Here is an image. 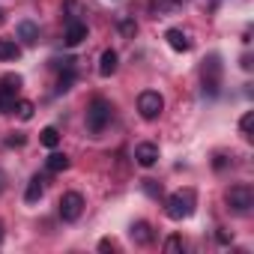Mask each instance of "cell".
<instances>
[{"instance_id": "5b68a950", "label": "cell", "mask_w": 254, "mask_h": 254, "mask_svg": "<svg viewBox=\"0 0 254 254\" xmlns=\"http://www.w3.org/2000/svg\"><path fill=\"white\" fill-rule=\"evenodd\" d=\"M18 90H21V78L18 75H3V78H0V114L15 111Z\"/></svg>"}, {"instance_id": "9c48e42d", "label": "cell", "mask_w": 254, "mask_h": 254, "mask_svg": "<svg viewBox=\"0 0 254 254\" xmlns=\"http://www.w3.org/2000/svg\"><path fill=\"white\" fill-rule=\"evenodd\" d=\"M135 162H138L141 168H153V165L159 162V147H156L153 141L138 144V147H135Z\"/></svg>"}, {"instance_id": "ac0fdd59", "label": "cell", "mask_w": 254, "mask_h": 254, "mask_svg": "<svg viewBox=\"0 0 254 254\" xmlns=\"http://www.w3.org/2000/svg\"><path fill=\"white\" fill-rule=\"evenodd\" d=\"M39 141H42L48 150H54V147L60 144V132L54 129V126H45V129H42V135H39Z\"/></svg>"}, {"instance_id": "603a6c76", "label": "cell", "mask_w": 254, "mask_h": 254, "mask_svg": "<svg viewBox=\"0 0 254 254\" xmlns=\"http://www.w3.org/2000/svg\"><path fill=\"white\" fill-rule=\"evenodd\" d=\"M251 126H254V111H248V114L239 120V132H242L245 138H251Z\"/></svg>"}, {"instance_id": "484cf974", "label": "cell", "mask_w": 254, "mask_h": 254, "mask_svg": "<svg viewBox=\"0 0 254 254\" xmlns=\"http://www.w3.org/2000/svg\"><path fill=\"white\" fill-rule=\"evenodd\" d=\"M24 144V135H9L6 138V147H21Z\"/></svg>"}, {"instance_id": "8fae6325", "label": "cell", "mask_w": 254, "mask_h": 254, "mask_svg": "<svg viewBox=\"0 0 254 254\" xmlns=\"http://www.w3.org/2000/svg\"><path fill=\"white\" fill-rule=\"evenodd\" d=\"M183 6V0H150V15H156V18H162V15H168V12H177Z\"/></svg>"}, {"instance_id": "d4e9b609", "label": "cell", "mask_w": 254, "mask_h": 254, "mask_svg": "<svg viewBox=\"0 0 254 254\" xmlns=\"http://www.w3.org/2000/svg\"><path fill=\"white\" fill-rule=\"evenodd\" d=\"M54 66H57L60 72H63V69H75V60H72V57H63V60H54Z\"/></svg>"}, {"instance_id": "cb8c5ba5", "label": "cell", "mask_w": 254, "mask_h": 254, "mask_svg": "<svg viewBox=\"0 0 254 254\" xmlns=\"http://www.w3.org/2000/svg\"><path fill=\"white\" fill-rule=\"evenodd\" d=\"M144 191H147L150 197H162V186H159L156 180H144Z\"/></svg>"}, {"instance_id": "30bf717a", "label": "cell", "mask_w": 254, "mask_h": 254, "mask_svg": "<svg viewBox=\"0 0 254 254\" xmlns=\"http://www.w3.org/2000/svg\"><path fill=\"white\" fill-rule=\"evenodd\" d=\"M129 236H132L135 245H150V242H153V227H150L147 221H135V224L129 227Z\"/></svg>"}, {"instance_id": "f1b7e54d", "label": "cell", "mask_w": 254, "mask_h": 254, "mask_svg": "<svg viewBox=\"0 0 254 254\" xmlns=\"http://www.w3.org/2000/svg\"><path fill=\"white\" fill-rule=\"evenodd\" d=\"M111 248H117L114 239H102V242H99V251H111Z\"/></svg>"}, {"instance_id": "f546056e", "label": "cell", "mask_w": 254, "mask_h": 254, "mask_svg": "<svg viewBox=\"0 0 254 254\" xmlns=\"http://www.w3.org/2000/svg\"><path fill=\"white\" fill-rule=\"evenodd\" d=\"M3 191H6V174L0 171V194H3Z\"/></svg>"}, {"instance_id": "ffe728a7", "label": "cell", "mask_w": 254, "mask_h": 254, "mask_svg": "<svg viewBox=\"0 0 254 254\" xmlns=\"http://www.w3.org/2000/svg\"><path fill=\"white\" fill-rule=\"evenodd\" d=\"M117 27H120V33H123L126 39H135V33H138L135 18H120V21H117Z\"/></svg>"}, {"instance_id": "52a82bcc", "label": "cell", "mask_w": 254, "mask_h": 254, "mask_svg": "<svg viewBox=\"0 0 254 254\" xmlns=\"http://www.w3.org/2000/svg\"><path fill=\"white\" fill-rule=\"evenodd\" d=\"M81 212H84V197L78 191H66L60 197V218L63 221H78Z\"/></svg>"}, {"instance_id": "7a4b0ae2", "label": "cell", "mask_w": 254, "mask_h": 254, "mask_svg": "<svg viewBox=\"0 0 254 254\" xmlns=\"http://www.w3.org/2000/svg\"><path fill=\"white\" fill-rule=\"evenodd\" d=\"M111 117H114L111 102L102 99V96H96V99L90 102V108H87V132H90V135H102V132L108 129Z\"/></svg>"}, {"instance_id": "8992f818", "label": "cell", "mask_w": 254, "mask_h": 254, "mask_svg": "<svg viewBox=\"0 0 254 254\" xmlns=\"http://www.w3.org/2000/svg\"><path fill=\"white\" fill-rule=\"evenodd\" d=\"M138 111H141L144 120H156V117L165 111V99H162V93H156V90H144V93L138 96Z\"/></svg>"}, {"instance_id": "6da1fadb", "label": "cell", "mask_w": 254, "mask_h": 254, "mask_svg": "<svg viewBox=\"0 0 254 254\" xmlns=\"http://www.w3.org/2000/svg\"><path fill=\"white\" fill-rule=\"evenodd\" d=\"M194 203H197L194 189H180V191H174V194L165 200V212H168V218L183 221V218H189V215L194 212Z\"/></svg>"}, {"instance_id": "7c38bea8", "label": "cell", "mask_w": 254, "mask_h": 254, "mask_svg": "<svg viewBox=\"0 0 254 254\" xmlns=\"http://www.w3.org/2000/svg\"><path fill=\"white\" fill-rule=\"evenodd\" d=\"M165 39H168V45H171L174 51H189V48H191V39H189L180 27H171V30L165 33Z\"/></svg>"}, {"instance_id": "44dd1931", "label": "cell", "mask_w": 254, "mask_h": 254, "mask_svg": "<svg viewBox=\"0 0 254 254\" xmlns=\"http://www.w3.org/2000/svg\"><path fill=\"white\" fill-rule=\"evenodd\" d=\"M33 111H36V105H33V102H27V99L15 102V114H18L21 120H30V117H33Z\"/></svg>"}, {"instance_id": "e0dca14e", "label": "cell", "mask_w": 254, "mask_h": 254, "mask_svg": "<svg viewBox=\"0 0 254 254\" xmlns=\"http://www.w3.org/2000/svg\"><path fill=\"white\" fill-rule=\"evenodd\" d=\"M21 57V48L15 39H0V60H18Z\"/></svg>"}, {"instance_id": "1f68e13d", "label": "cell", "mask_w": 254, "mask_h": 254, "mask_svg": "<svg viewBox=\"0 0 254 254\" xmlns=\"http://www.w3.org/2000/svg\"><path fill=\"white\" fill-rule=\"evenodd\" d=\"M0 24H3V12H0Z\"/></svg>"}, {"instance_id": "d6986e66", "label": "cell", "mask_w": 254, "mask_h": 254, "mask_svg": "<svg viewBox=\"0 0 254 254\" xmlns=\"http://www.w3.org/2000/svg\"><path fill=\"white\" fill-rule=\"evenodd\" d=\"M72 84H75V69H63V72H60V78H57V93L72 90Z\"/></svg>"}, {"instance_id": "4316f807", "label": "cell", "mask_w": 254, "mask_h": 254, "mask_svg": "<svg viewBox=\"0 0 254 254\" xmlns=\"http://www.w3.org/2000/svg\"><path fill=\"white\" fill-rule=\"evenodd\" d=\"M215 239H218L221 245H227V242L233 239V233H227V230H218V233H215Z\"/></svg>"}, {"instance_id": "3957f363", "label": "cell", "mask_w": 254, "mask_h": 254, "mask_svg": "<svg viewBox=\"0 0 254 254\" xmlns=\"http://www.w3.org/2000/svg\"><path fill=\"white\" fill-rule=\"evenodd\" d=\"M224 200H227V206H230L233 212L245 215V212L254 206V189H251V186H245V183L230 186V189H227V194H224Z\"/></svg>"}, {"instance_id": "7402d4cb", "label": "cell", "mask_w": 254, "mask_h": 254, "mask_svg": "<svg viewBox=\"0 0 254 254\" xmlns=\"http://www.w3.org/2000/svg\"><path fill=\"white\" fill-rule=\"evenodd\" d=\"M183 248H186V245H183L180 236H168V239H165V251H168V254H180Z\"/></svg>"}, {"instance_id": "83f0119b", "label": "cell", "mask_w": 254, "mask_h": 254, "mask_svg": "<svg viewBox=\"0 0 254 254\" xmlns=\"http://www.w3.org/2000/svg\"><path fill=\"white\" fill-rule=\"evenodd\" d=\"M212 165H215V171H221V168H224V165H227V156H224V153H218V156H215V162H212Z\"/></svg>"}, {"instance_id": "5bb4252c", "label": "cell", "mask_w": 254, "mask_h": 254, "mask_svg": "<svg viewBox=\"0 0 254 254\" xmlns=\"http://www.w3.org/2000/svg\"><path fill=\"white\" fill-rule=\"evenodd\" d=\"M18 39H21L24 45H36V39H39V24L21 21V24H18Z\"/></svg>"}, {"instance_id": "4fadbf2b", "label": "cell", "mask_w": 254, "mask_h": 254, "mask_svg": "<svg viewBox=\"0 0 254 254\" xmlns=\"http://www.w3.org/2000/svg\"><path fill=\"white\" fill-rule=\"evenodd\" d=\"M117 51L114 48H108V51H102V57H99V75L102 78H108V75H114L117 72Z\"/></svg>"}, {"instance_id": "9a60e30c", "label": "cell", "mask_w": 254, "mask_h": 254, "mask_svg": "<svg viewBox=\"0 0 254 254\" xmlns=\"http://www.w3.org/2000/svg\"><path fill=\"white\" fill-rule=\"evenodd\" d=\"M69 168V156L66 153H51L48 159H45V171L48 174H63Z\"/></svg>"}, {"instance_id": "2e32d148", "label": "cell", "mask_w": 254, "mask_h": 254, "mask_svg": "<svg viewBox=\"0 0 254 254\" xmlns=\"http://www.w3.org/2000/svg\"><path fill=\"white\" fill-rule=\"evenodd\" d=\"M42 194H45V180H42V177H33V180L27 183V191H24V200H27V203H36V200H39Z\"/></svg>"}, {"instance_id": "ba28073f", "label": "cell", "mask_w": 254, "mask_h": 254, "mask_svg": "<svg viewBox=\"0 0 254 254\" xmlns=\"http://www.w3.org/2000/svg\"><path fill=\"white\" fill-rule=\"evenodd\" d=\"M84 39H87V24H84V21H78V18H69L66 33H63V42H66L69 48H75V45H81Z\"/></svg>"}, {"instance_id": "4dcf8cb0", "label": "cell", "mask_w": 254, "mask_h": 254, "mask_svg": "<svg viewBox=\"0 0 254 254\" xmlns=\"http://www.w3.org/2000/svg\"><path fill=\"white\" fill-rule=\"evenodd\" d=\"M0 242H3V221H0Z\"/></svg>"}, {"instance_id": "277c9868", "label": "cell", "mask_w": 254, "mask_h": 254, "mask_svg": "<svg viewBox=\"0 0 254 254\" xmlns=\"http://www.w3.org/2000/svg\"><path fill=\"white\" fill-rule=\"evenodd\" d=\"M200 78H203V93L218 96V90H221V60H218V54H212V57L203 60Z\"/></svg>"}]
</instances>
